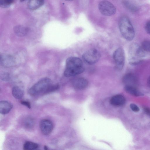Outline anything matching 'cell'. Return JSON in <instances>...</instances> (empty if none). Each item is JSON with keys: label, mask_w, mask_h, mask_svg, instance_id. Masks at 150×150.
Returning a JSON list of instances; mask_svg holds the SVG:
<instances>
[{"label": "cell", "mask_w": 150, "mask_h": 150, "mask_svg": "<svg viewBox=\"0 0 150 150\" xmlns=\"http://www.w3.org/2000/svg\"><path fill=\"white\" fill-rule=\"evenodd\" d=\"M84 70L81 59L77 57H71L66 60L64 74L66 77H71L82 73Z\"/></svg>", "instance_id": "cell-1"}, {"label": "cell", "mask_w": 150, "mask_h": 150, "mask_svg": "<svg viewBox=\"0 0 150 150\" xmlns=\"http://www.w3.org/2000/svg\"><path fill=\"white\" fill-rule=\"evenodd\" d=\"M145 56V52L141 46L134 42L130 46L128 52V61L132 65H136L140 63Z\"/></svg>", "instance_id": "cell-2"}, {"label": "cell", "mask_w": 150, "mask_h": 150, "mask_svg": "<svg viewBox=\"0 0 150 150\" xmlns=\"http://www.w3.org/2000/svg\"><path fill=\"white\" fill-rule=\"evenodd\" d=\"M119 26L120 33L122 36L128 41L132 40L135 35L134 28L129 18L123 16L120 20Z\"/></svg>", "instance_id": "cell-3"}, {"label": "cell", "mask_w": 150, "mask_h": 150, "mask_svg": "<svg viewBox=\"0 0 150 150\" xmlns=\"http://www.w3.org/2000/svg\"><path fill=\"white\" fill-rule=\"evenodd\" d=\"M51 84V80L49 78H42L29 89L28 93L32 96H36L40 94H44L48 87Z\"/></svg>", "instance_id": "cell-4"}, {"label": "cell", "mask_w": 150, "mask_h": 150, "mask_svg": "<svg viewBox=\"0 0 150 150\" xmlns=\"http://www.w3.org/2000/svg\"><path fill=\"white\" fill-rule=\"evenodd\" d=\"M98 7L101 13L105 16H112L116 12L115 6L112 3L108 1L103 0L100 2Z\"/></svg>", "instance_id": "cell-5"}, {"label": "cell", "mask_w": 150, "mask_h": 150, "mask_svg": "<svg viewBox=\"0 0 150 150\" xmlns=\"http://www.w3.org/2000/svg\"><path fill=\"white\" fill-rule=\"evenodd\" d=\"M100 57L99 52L96 49H92L84 53L83 55L82 58L86 63L93 64L98 62Z\"/></svg>", "instance_id": "cell-6"}, {"label": "cell", "mask_w": 150, "mask_h": 150, "mask_svg": "<svg viewBox=\"0 0 150 150\" xmlns=\"http://www.w3.org/2000/svg\"><path fill=\"white\" fill-rule=\"evenodd\" d=\"M113 57L115 67L118 70H122L124 67L125 61V55L124 50L118 48L114 51Z\"/></svg>", "instance_id": "cell-7"}, {"label": "cell", "mask_w": 150, "mask_h": 150, "mask_svg": "<svg viewBox=\"0 0 150 150\" xmlns=\"http://www.w3.org/2000/svg\"><path fill=\"white\" fill-rule=\"evenodd\" d=\"M39 125L42 133L45 135L50 134L53 129L54 126L52 122L48 119L41 120L40 122Z\"/></svg>", "instance_id": "cell-8"}, {"label": "cell", "mask_w": 150, "mask_h": 150, "mask_svg": "<svg viewBox=\"0 0 150 150\" xmlns=\"http://www.w3.org/2000/svg\"><path fill=\"white\" fill-rule=\"evenodd\" d=\"M1 65L5 67H10L13 66L15 63L14 57L11 55L2 54L0 55Z\"/></svg>", "instance_id": "cell-9"}, {"label": "cell", "mask_w": 150, "mask_h": 150, "mask_svg": "<svg viewBox=\"0 0 150 150\" xmlns=\"http://www.w3.org/2000/svg\"><path fill=\"white\" fill-rule=\"evenodd\" d=\"M125 86L136 87L138 83V80L136 76L132 73H128L125 74L122 79Z\"/></svg>", "instance_id": "cell-10"}, {"label": "cell", "mask_w": 150, "mask_h": 150, "mask_svg": "<svg viewBox=\"0 0 150 150\" xmlns=\"http://www.w3.org/2000/svg\"><path fill=\"white\" fill-rule=\"evenodd\" d=\"M71 83L74 88L81 90L85 88L87 86L88 82L87 80L84 78L77 77L72 80Z\"/></svg>", "instance_id": "cell-11"}, {"label": "cell", "mask_w": 150, "mask_h": 150, "mask_svg": "<svg viewBox=\"0 0 150 150\" xmlns=\"http://www.w3.org/2000/svg\"><path fill=\"white\" fill-rule=\"evenodd\" d=\"M125 101V99L124 96L120 94L114 96L110 100V104L116 106H120L123 105Z\"/></svg>", "instance_id": "cell-12"}, {"label": "cell", "mask_w": 150, "mask_h": 150, "mask_svg": "<svg viewBox=\"0 0 150 150\" xmlns=\"http://www.w3.org/2000/svg\"><path fill=\"white\" fill-rule=\"evenodd\" d=\"M13 107V105L9 102L1 101L0 102V112L2 114H6L8 113Z\"/></svg>", "instance_id": "cell-13"}, {"label": "cell", "mask_w": 150, "mask_h": 150, "mask_svg": "<svg viewBox=\"0 0 150 150\" xmlns=\"http://www.w3.org/2000/svg\"><path fill=\"white\" fill-rule=\"evenodd\" d=\"M14 32L17 36L20 37L24 36L28 33L29 29L26 27L21 25H18L13 28Z\"/></svg>", "instance_id": "cell-14"}, {"label": "cell", "mask_w": 150, "mask_h": 150, "mask_svg": "<svg viewBox=\"0 0 150 150\" xmlns=\"http://www.w3.org/2000/svg\"><path fill=\"white\" fill-rule=\"evenodd\" d=\"M44 0H29L28 3V7L31 10H36L44 4Z\"/></svg>", "instance_id": "cell-15"}, {"label": "cell", "mask_w": 150, "mask_h": 150, "mask_svg": "<svg viewBox=\"0 0 150 150\" xmlns=\"http://www.w3.org/2000/svg\"><path fill=\"white\" fill-rule=\"evenodd\" d=\"M125 89L127 93L133 96H143V94L134 86H125Z\"/></svg>", "instance_id": "cell-16"}, {"label": "cell", "mask_w": 150, "mask_h": 150, "mask_svg": "<svg viewBox=\"0 0 150 150\" xmlns=\"http://www.w3.org/2000/svg\"><path fill=\"white\" fill-rule=\"evenodd\" d=\"M12 94L15 98L20 99L23 96L24 92L21 88L17 86H15L12 88Z\"/></svg>", "instance_id": "cell-17"}, {"label": "cell", "mask_w": 150, "mask_h": 150, "mask_svg": "<svg viewBox=\"0 0 150 150\" xmlns=\"http://www.w3.org/2000/svg\"><path fill=\"white\" fill-rule=\"evenodd\" d=\"M38 147L39 145L38 144L29 141L25 142L23 146V149L25 150H35Z\"/></svg>", "instance_id": "cell-18"}, {"label": "cell", "mask_w": 150, "mask_h": 150, "mask_svg": "<svg viewBox=\"0 0 150 150\" xmlns=\"http://www.w3.org/2000/svg\"><path fill=\"white\" fill-rule=\"evenodd\" d=\"M25 127L28 129H31L35 125L34 120L32 117H28L25 119L24 121Z\"/></svg>", "instance_id": "cell-19"}, {"label": "cell", "mask_w": 150, "mask_h": 150, "mask_svg": "<svg viewBox=\"0 0 150 150\" xmlns=\"http://www.w3.org/2000/svg\"><path fill=\"white\" fill-rule=\"evenodd\" d=\"M141 46L144 52H150V40H146L143 41Z\"/></svg>", "instance_id": "cell-20"}, {"label": "cell", "mask_w": 150, "mask_h": 150, "mask_svg": "<svg viewBox=\"0 0 150 150\" xmlns=\"http://www.w3.org/2000/svg\"><path fill=\"white\" fill-rule=\"evenodd\" d=\"M14 0H0V5L2 8H7L14 2Z\"/></svg>", "instance_id": "cell-21"}, {"label": "cell", "mask_w": 150, "mask_h": 150, "mask_svg": "<svg viewBox=\"0 0 150 150\" xmlns=\"http://www.w3.org/2000/svg\"><path fill=\"white\" fill-rule=\"evenodd\" d=\"M124 4L125 6L129 10L132 12H136L137 8L131 4L128 1H124Z\"/></svg>", "instance_id": "cell-22"}, {"label": "cell", "mask_w": 150, "mask_h": 150, "mask_svg": "<svg viewBox=\"0 0 150 150\" xmlns=\"http://www.w3.org/2000/svg\"><path fill=\"white\" fill-rule=\"evenodd\" d=\"M59 88V86L58 84H51L48 87L45 94H47L49 93L53 92L58 90Z\"/></svg>", "instance_id": "cell-23"}, {"label": "cell", "mask_w": 150, "mask_h": 150, "mask_svg": "<svg viewBox=\"0 0 150 150\" xmlns=\"http://www.w3.org/2000/svg\"><path fill=\"white\" fill-rule=\"evenodd\" d=\"M1 79L4 81H8L10 79V74L4 72L1 74Z\"/></svg>", "instance_id": "cell-24"}, {"label": "cell", "mask_w": 150, "mask_h": 150, "mask_svg": "<svg viewBox=\"0 0 150 150\" xmlns=\"http://www.w3.org/2000/svg\"><path fill=\"white\" fill-rule=\"evenodd\" d=\"M130 108L133 111L135 112H138L139 110V109L138 107L134 103H132L130 105Z\"/></svg>", "instance_id": "cell-25"}, {"label": "cell", "mask_w": 150, "mask_h": 150, "mask_svg": "<svg viewBox=\"0 0 150 150\" xmlns=\"http://www.w3.org/2000/svg\"><path fill=\"white\" fill-rule=\"evenodd\" d=\"M145 28L147 33L150 35V21H149L146 23Z\"/></svg>", "instance_id": "cell-26"}, {"label": "cell", "mask_w": 150, "mask_h": 150, "mask_svg": "<svg viewBox=\"0 0 150 150\" xmlns=\"http://www.w3.org/2000/svg\"><path fill=\"white\" fill-rule=\"evenodd\" d=\"M21 103L22 105L27 106L28 108H31V107L30 103L28 101L25 100L22 101H21Z\"/></svg>", "instance_id": "cell-27"}, {"label": "cell", "mask_w": 150, "mask_h": 150, "mask_svg": "<svg viewBox=\"0 0 150 150\" xmlns=\"http://www.w3.org/2000/svg\"><path fill=\"white\" fill-rule=\"evenodd\" d=\"M145 112L147 115H150V109L147 107H145L144 108Z\"/></svg>", "instance_id": "cell-28"}, {"label": "cell", "mask_w": 150, "mask_h": 150, "mask_svg": "<svg viewBox=\"0 0 150 150\" xmlns=\"http://www.w3.org/2000/svg\"><path fill=\"white\" fill-rule=\"evenodd\" d=\"M147 83L148 86L150 88V76L147 79Z\"/></svg>", "instance_id": "cell-29"}, {"label": "cell", "mask_w": 150, "mask_h": 150, "mask_svg": "<svg viewBox=\"0 0 150 150\" xmlns=\"http://www.w3.org/2000/svg\"><path fill=\"white\" fill-rule=\"evenodd\" d=\"M44 148L45 150H47L48 149V148L46 146H44Z\"/></svg>", "instance_id": "cell-30"}, {"label": "cell", "mask_w": 150, "mask_h": 150, "mask_svg": "<svg viewBox=\"0 0 150 150\" xmlns=\"http://www.w3.org/2000/svg\"><path fill=\"white\" fill-rule=\"evenodd\" d=\"M21 2H23L25 1L26 0H20Z\"/></svg>", "instance_id": "cell-31"}, {"label": "cell", "mask_w": 150, "mask_h": 150, "mask_svg": "<svg viewBox=\"0 0 150 150\" xmlns=\"http://www.w3.org/2000/svg\"><path fill=\"white\" fill-rule=\"evenodd\" d=\"M65 0L67 1H73V0Z\"/></svg>", "instance_id": "cell-32"}]
</instances>
